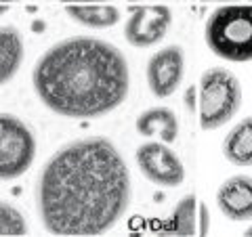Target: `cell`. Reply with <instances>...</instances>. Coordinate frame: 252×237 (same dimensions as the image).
I'll return each mask as SVG.
<instances>
[{
	"label": "cell",
	"instance_id": "1",
	"mask_svg": "<svg viewBox=\"0 0 252 237\" xmlns=\"http://www.w3.org/2000/svg\"><path fill=\"white\" fill-rule=\"evenodd\" d=\"M130 204V172L105 137L61 147L38 180V214L53 235H101Z\"/></svg>",
	"mask_w": 252,
	"mask_h": 237
},
{
	"label": "cell",
	"instance_id": "22",
	"mask_svg": "<svg viewBox=\"0 0 252 237\" xmlns=\"http://www.w3.org/2000/svg\"><path fill=\"white\" fill-rule=\"evenodd\" d=\"M246 235H252V227H248V231H246Z\"/></svg>",
	"mask_w": 252,
	"mask_h": 237
},
{
	"label": "cell",
	"instance_id": "14",
	"mask_svg": "<svg viewBox=\"0 0 252 237\" xmlns=\"http://www.w3.org/2000/svg\"><path fill=\"white\" fill-rule=\"evenodd\" d=\"M195 208H198L195 195H183L177 204L175 212H172L168 225L164 227V231L168 235H195V231H198V227H195Z\"/></svg>",
	"mask_w": 252,
	"mask_h": 237
},
{
	"label": "cell",
	"instance_id": "5",
	"mask_svg": "<svg viewBox=\"0 0 252 237\" xmlns=\"http://www.w3.org/2000/svg\"><path fill=\"white\" fill-rule=\"evenodd\" d=\"M36 139L17 116L0 114V180L23 177L34 164Z\"/></svg>",
	"mask_w": 252,
	"mask_h": 237
},
{
	"label": "cell",
	"instance_id": "21",
	"mask_svg": "<svg viewBox=\"0 0 252 237\" xmlns=\"http://www.w3.org/2000/svg\"><path fill=\"white\" fill-rule=\"evenodd\" d=\"M13 2H19V0H0V4H13Z\"/></svg>",
	"mask_w": 252,
	"mask_h": 237
},
{
	"label": "cell",
	"instance_id": "15",
	"mask_svg": "<svg viewBox=\"0 0 252 237\" xmlns=\"http://www.w3.org/2000/svg\"><path fill=\"white\" fill-rule=\"evenodd\" d=\"M0 235H28V223L21 212L11 204L0 202Z\"/></svg>",
	"mask_w": 252,
	"mask_h": 237
},
{
	"label": "cell",
	"instance_id": "16",
	"mask_svg": "<svg viewBox=\"0 0 252 237\" xmlns=\"http://www.w3.org/2000/svg\"><path fill=\"white\" fill-rule=\"evenodd\" d=\"M200 212V227H198V233L200 235H206L208 233V225H210V218H208V208L204 206V204H200L198 208H195Z\"/></svg>",
	"mask_w": 252,
	"mask_h": 237
},
{
	"label": "cell",
	"instance_id": "8",
	"mask_svg": "<svg viewBox=\"0 0 252 237\" xmlns=\"http://www.w3.org/2000/svg\"><path fill=\"white\" fill-rule=\"evenodd\" d=\"M185 74V53L179 44L164 46L154 53L147 61V84L158 99L175 94L183 82Z\"/></svg>",
	"mask_w": 252,
	"mask_h": 237
},
{
	"label": "cell",
	"instance_id": "2",
	"mask_svg": "<svg viewBox=\"0 0 252 237\" xmlns=\"http://www.w3.org/2000/svg\"><path fill=\"white\" fill-rule=\"evenodd\" d=\"M32 84L38 99L63 118H101L128 97L126 57L99 38H67L38 59Z\"/></svg>",
	"mask_w": 252,
	"mask_h": 237
},
{
	"label": "cell",
	"instance_id": "10",
	"mask_svg": "<svg viewBox=\"0 0 252 237\" xmlns=\"http://www.w3.org/2000/svg\"><path fill=\"white\" fill-rule=\"evenodd\" d=\"M137 132L143 137H160L164 143H172L179 137V120L170 107H149L137 118Z\"/></svg>",
	"mask_w": 252,
	"mask_h": 237
},
{
	"label": "cell",
	"instance_id": "19",
	"mask_svg": "<svg viewBox=\"0 0 252 237\" xmlns=\"http://www.w3.org/2000/svg\"><path fill=\"white\" fill-rule=\"evenodd\" d=\"M202 2H227L229 4V2H233V0H202Z\"/></svg>",
	"mask_w": 252,
	"mask_h": 237
},
{
	"label": "cell",
	"instance_id": "9",
	"mask_svg": "<svg viewBox=\"0 0 252 237\" xmlns=\"http://www.w3.org/2000/svg\"><path fill=\"white\" fill-rule=\"evenodd\" d=\"M217 206L233 223L250 220L252 218V177L235 175L231 178H227L217 191Z\"/></svg>",
	"mask_w": 252,
	"mask_h": 237
},
{
	"label": "cell",
	"instance_id": "3",
	"mask_svg": "<svg viewBox=\"0 0 252 237\" xmlns=\"http://www.w3.org/2000/svg\"><path fill=\"white\" fill-rule=\"evenodd\" d=\"M208 49L220 59L252 61V4H225L210 13L204 28Z\"/></svg>",
	"mask_w": 252,
	"mask_h": 237
},
{
	"label": "cell",
	"instance_id": "7",
	"mask_svg": "<svg viewBox=\"0 0 252 237\" xmlns=\"http://www.w3.org/2000/svg\"><path fill=\"white\" fill-rule=\"evenodd\" d=\"M172 23V11L166 4H147L132 11L126 21L124 36L126 42L137 49H149L168 34Z\"/></svg>",
	"mask_w": 252,
	"mask_h": 237
},
{
	"label": "cell",
	"instance_id": "18",
	"mask_svg": "<svg viewBox=\"0 0 252 237\" xmlns=\"http://www.w3.org/2000/svg\"><path fill=\"white\" fill-rule=\"evenodd\" d=\"M6 11H9V4H0V17H2Z\"/></svg>",
	"mask_w": 252,
	"mask_h": 237
},
{
	"label": "cell",
	"instance_id": "6",
	"mask_svg": "<svg viewBox=\"0 0 252 237\" xmlns=\"http://www.w3.org/2000/svg\"><path fill=\"white\" fill-rule=\"evenodd\" d=\"M137 166L143 177L162 187H179L185 180V168L179 155L164 143H143L137 149Z\"/></svg>",
	"mask_w": 252,
	"mask_h": 237
},
{
	"label": "cell",
	"instance_id": "12",
	"mask_svg": "<svg viewBox=\"0 0 252 237\" xmlns=\"http://www.w3.org/2000/svg\"><path fill=\"white\" fill-rule=\"evenodd\" d=\"M223 155L233 166H252V116L240 120L227 132L223 141Z\"/></svg>",
	"mask_w": 252,
	"mask_h": 237
},
{
	"label": "cell",
	"instance_id": "11",
	"mask_svg": "<svg viewBox=\"0 0 252 237\" xmlns=\"http://www.w3.org/2000/svg\"><path fill=\"white\" fill-rule=\"evenodd\" d=\"M65 13L76 23L94 30L112 28L120 21V9L114 4H101V2H67Z\"/></svg>",
	"mask_w": 252,
	"mask_h": 237
},
{
	"label": "cell",
	"instance_id": "20",
	"mask_svg": "<svg viewBox=\"0 0 252 237\" xmlns=\"http://www.w3.org/2000/svg\"><path fill=\"white\" fill-rule=\"evenodd\" d=\"M34 30H44V23L42 21H36L34 23Z\"/></svg>",
	"mask_w": 252,
	"mask_h": 237
},
{
	"label": "cell",
	"instance_id": "13",
	"mask_svg": "<svg viewBox=\"0 0 252 237\" xmlns=\"http://www.w3.org/2000/svg\"><path fill=\"white\" fill-rule=\"evenodd\" d=\"M23 61V38L17 28H0V86L19 72Z\"/></svg>",
	"mask_w": 252,
	"mask_h": 237
},
{
	"label": "cell",
	"instance_id": "17",
	"mask_svg": "<svg viewBox=\"0 0 252 237\" xmlns=\"http://www.w3.org/2000/svg\"><path fill=\"white\" fill-rule=\"evenodd\" d=\"M185 105H187L189 109L195 107V89H193V86H189L187 92H185Z\"/></svg>",
	"mask_w": 252,
	"mask_h": 237
},
{
	"label": "cell",
	"instance_id": "4",
	"mask_svg": "<svg viewBox=\"0 0 252 237\" xmlns=\"http://www.w3.org/2000/svg\"><path fill=\"white\" fill-rule=\"evenodd\" d=\"M198 109L202 130H217L225 126L242 107V84L227 67H210L198 84Z\"/></svg>",
	"mask_w": 252,
	"mask_h": 237
}]
</instances>
